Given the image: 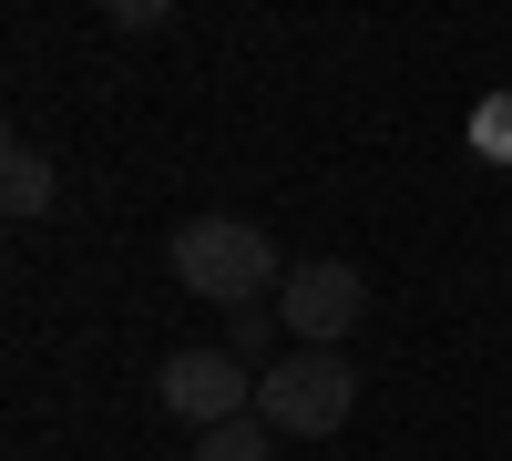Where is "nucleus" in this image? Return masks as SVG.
Returning a JSON list of instances; mask_svg holds the SVG:
<instances>
[{"mask_svg":"<svg viewBox=\"0 0 512 461\" xmlns=\"http://www.w3.org/2000/svg\"><path fill=\"white\" fill-rule=\"evenodd\" d=\"M175 277L195 287V298H216L226 318H236V308H267V287H287L277 236L246 226V216H185V226H175Z\"/></svg>","mask_w":512,"mask_h":461,"instance_id":"1","label":"nucleus"},{"mask_svg":"<svg viewBox=\"0 0 512 461\" xmlns=\"http://www.w3.org/2000/svg\"><path fill=\"white\" fill-rule=\"evenodd\" d=\"M349 410H359V369L338 349H287L256 380V421L277 441H328V431H349Z\"/></svg>","mask_w":512,"mask_h":461,"instance_id":"2","label":"nucleus"},{"mask_svg":"<svg viewBox=\"0 0 512 461\" xmlns=\"http://www.w3.org/2000/svg\"><path fill=\"white\" fill-rule=\"evenodd\" d=\"M359 318H369V277H359L349 257H308V267H287V287H277V328H287L297 349H338Z\"/></svg>","mask_w":512,"mask_h":461,"instance_id":"3","label":"nucleus"},{"mask_svg":"<svg viewBox=\"0 0 512 461\" xmlns=\"http://www.w3.org/2000/svg\"><path fill=\"white\" fill-rule=\"evenodd\" d=\"M154 400L175 410V421H195V431H226V421L256 410V369L226 359V349H175L154 369Z\"/></svg>","mask_w":512,"mask_h":461,"instance_id":"4","label":"nucleus"},{"mask_svg":"<svg viewBox=\"0 0 512 461\" xmlns=\"http://www.w3.org/2000/svg\"><path fill=\"white\" fill-rule=\"evenodd\" d=\"M0 205L31 226V216H52V154H41L31 134H11L0 144Z\"/></svg>","mask_w":512,"mask_h":461,"instance_id":"5","label":"nucleus"},{"mask_svg":"<svg viewBox=\"0 0 512 461\" xmlns=\"http://www.w3.org/2000/svg\"><path fill=\"white\" fill-rule=\"evenodd\" d=\"M195 461H277V431L246 410V421H226V431H195Z\"/></svg>","mask_w":512,"mask_h":461,"instance_id":"6","label":"nucleus"},{"mask_svg":"<svg viewBox=\"0 0 512 461\" xmlns=\"http://www.w3.org/2000/svg\"><path fill=\"white\" fill-rule=\"evenodd\" d=\"M472 144H482V154H502V164H512V93H502V103H482V113H472Z\"/></svg>","mask_w":512,"mask_h":461,"instance_id":"7","label":"nucleus"}]
</instances>
